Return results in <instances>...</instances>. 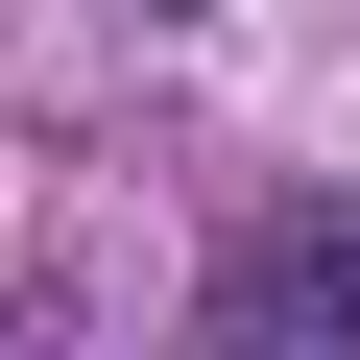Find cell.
Wrapping results in <instances>:
<instances>
[{"label":"cell","instance_id":"obj_1","mask_svg":"<svg viewBox=\"0 0 360 360\" xmlns=\"http://www.w3.org/2000/svg\"><path fill=\"white\" fill-rule=\"evenodd\" d=\"M168 360H360V217H264V240L193 288Z\"/></svg>","mask_w":360,"mask_h":360}]
</instances>
